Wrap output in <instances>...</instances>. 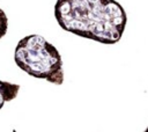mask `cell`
Segmentation results:
<instances>
[{
	"label": "cell",
	"mask_w": 148,
	"mask_h": 132,
	"mask_svg": "<svg viewBox=\"0 0 148 132\" xmlns=\"http://www.w3.org/2000/svg\"><path fill=\"white\" fill-rule=\"evenodd\" d=\"M15 64L29 75L62 85V59L54 45L40 35H28L18 41L14 52Z\"/></svg>",
	"instance_id": "cell-2"
},
{
	"label": "cell",
	"mask_w": 148,
	"mask_h": 132,
	"mask_svg": "<svg viewBox=\"0 0 148 132\" xmlns=\"http://www.w3.org/2000/svg\"><path fill=\"white\" fill-rule=\"evenodd\" d=\"M20 90V85L0 80V109L6 102L13 101Z\"/></svg>",
	"instance_id": "cell-3"
},
{
	"label": "cell",
	"mask_w": 148,
	"mask_h": 132,
	"mask_svg": "<svg viewBox=\"0 0 148 132\" xmlns=\"http://www.w3.org/2000/svg\"><path fill=\"white\" fill-rule=\"evenodd\" d=\"M8 30V17L6 13L0 8V39L7 34Z\"/></svg>",
	"instance_id": "cell-4"
},
{
	"label": "cell",
	"mask_w": 148,
	"mask_h": 132,
	"mask_svg": "<svg viewBox=\"0 0 148 132\" xmlns=\"http://www.w3.org/2000/svg\"><path fill=\"white\" fill-rule=\"evenodd\" d=\"M143 132H148V127H147V129H146V130H145Z\"/></svg>",
	"instance_id": "cell-5"
},
{
	"label": "cell",
	"mask_w": 148,
	"mask_h": 132,
	"mask_svg": "<svg viewBox=\"0 0 148 132\" xmlns=\"http://www.w3.org/2000/svg\"><path fill=\"white\" fill-rule=\"evenodd\" d=\"M54 17L61 29L108 45L120 41L127 23L116 0H57Z\"/></svg>",
	"instance_id": "cell-1"
}]
</instances>
